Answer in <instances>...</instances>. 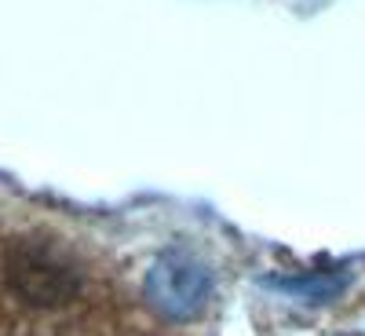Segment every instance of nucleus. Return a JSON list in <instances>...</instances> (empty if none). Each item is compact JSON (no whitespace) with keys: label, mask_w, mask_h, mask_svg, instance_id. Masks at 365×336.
<instances>
[{"label":"nucleus","mask_w":365,"mask_h":336,"mask_svg":"<svg viewBox=\"0 0 365 336\" xmlns=\"http://www.w3.org/2000/svg\"><path fill=\"white\" fill-rule=\"evenodd\" d=\"M212 296V274L187 253H165L146 274V300L168 322H190Z\"/></svg>","instance_id":"1"},{"label":"nucleus","mask_w":365,"mask_h":336,"mask_svg":"<svg viewBox=\"0 0 365 336\" xmlns=\"http://www.w3.org/2000/svg\"><path fill=\"white\" fill-rule=\"evenodd\" d=\"M8 285L37 307H55L77 296L81 274L48 245L37 241H19L8 253Z\"/></svg>","instance_id":"2"},{"label":"nucleus","mask_w":365,"mask_h":336,"mask_svg":"<svg viewBox=\"0 0 365 336\" xmlns=\"http://www.w3.org/2000/svg\"><path fill=\"white\" fill-rule=\"evenodd\" d=\"M263 285L278 289L285 296H296V300L329 303L351 285V274L347 270H322V274H303V278H263Z\"/></svg>","instance_id":"3"}]
</instances>
